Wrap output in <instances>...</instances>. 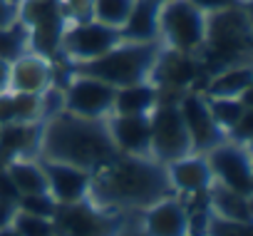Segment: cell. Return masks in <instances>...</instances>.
<instances>
[{
  "label": "cell",
  "mask_w": 253,
  "mask_h": 236,
  "mask_svg": "<svg viewBox=\"0 0 253 236\" xmlns=\"http://www.w3.org/2000/svg\"><path fill=\"white\" fill-rule=\"evenodd\" d=\"M206 43V15L189 0H167L159 5V45L199 55Z\"/></svg>",
  "instance_id": "277c9868"
},
{
  "label": "cell",
  "mask_w": 253,
  "mask_h": 236,
  "mask_svg": "<svg viewBox=\"0 0 253 236\" xmlns=\"http://www.w3.org/2000/svg\"><path fill=\"white\" fill-rule=\"evenodd\" d=\"M251 85H253V65L238 62L206 75L199 92L206 97H248Z\"/></svg>",
  "instance_id": "e0dca14e"
},
{
  "label": "cell",
  "mask_w": 253,
  "mask_h": 236,
  "mask_svg": "<svg viewBox=\"0 0 253 236\" xmlns=\"http://www.w3.org/2000/svg\"><path fill=\"white\" fill-rule=\"evenodd\" d=\"M152 140H149V157L159 164H169L194 154L191 137L181 120V112L176 102H159L152 114Z\"/></svg>",
  "instance_id": "52a82bcc"
},
{
  "label": "cell",
  "mask_w": 253,
  "mask_h": 236,
  "mask_svg": "<svg viewBox=\"0 0 253 236\" xmlns=\"http://www.w3.org/2000/svg\"><path fill=\"white\" fill-rule=\"evenodd\" d=\"M38 162L47 179V194L57 204H72V201H82L89 196V184H92L89 172L65 164V162L42 159V157H38Z\"/></svg>",
  "instance_id": "4fadbf2b"
},
{
  "label": "cell",
  "mask_w": 253,
  "mask_h": 236,
  "mask_svg": "<svg viewBox=\"0 0 253 236\" xmlns=\"http://www.w3.org/2000/svg\"><path fill=\"white\" fill-rule=\"evenodd\" d=\"M18 122H45L42 94H28L13 90L0 92V127Z\"/></svg>",
  "instance_id": "ac0fdd59"
},
{
  "label": "cell",
  "mask_w": 253,
  "mask_h": 236,
  "mask_svg": "<svg viewBox=\"0 0 253 236\" xmlns=\"http://www.w3.org/2000/svg\"><path fill=\"white\" fill-rule=\"evenodd\" d=\"M176 104H179V112H181V120L186 125V132L191 137L194 154H206L211 147H216L218 142L226 140V132L216 125L213 114L209 109V102L199 90L184 92Z\"/></svg>",
  "instance_id": "8fae6325"
},
{
  "label": "cell",
  "mask_w": 253,
  "mask_h": 236,
  "mask_svg": "<svg viewBox=\"0 0 253 236\" xmlns=\"http://www.w3.org/2000/svg\"><path fill=\"white\" fill-rule=\"evenodd\" d=\"M206 102H209V109L213 114L216 125L226 132V137H228V130L241 120V114L248 107H253L251 104V94L248 97H206Z\"/></svg>",
  "instance_id": "cb8c5ba5"
},
{
  "label": "cell",
  "mask_w": 253,
  "mask_h": 236,
  "mask_svg": "<svg viewBox=\"0 0 253 236\" xmlns=\"http://www.w3.org/2000/svg\"><path fill=\"white\" fill-rule=\"evenodd\" d=\"M226 140L238 142V144H251V140H253V107H248L241 114V120L228 130V137Z\"/></svg>",
  "instance_id": "f1b7e54d"
},
{
  "label": "cell",
  "mask_w": 253,
  "mask_h": 236,
  "mask_svg": "<svg viewBox=\"0 0 253 236\" xmlns=\"http://www.w3.org/2000/svg\"><path fill=\"white\" fill-rule=\"evenodd\" d=\"M8 80H10V62L0 60V92L8 90Z\"/></svg>",
  "instance_id": "836d02e7"
},
{
  "label": "cell",
  "mask_w": 253,
  "mask_h": 236,
  "mask_svg": "<svg viewBox=\"0 0 253 236\" xmlns=\"http://www.w3.org/2000/svg\"><path fill=\"white\" fill-rule=\"evenodd\" d=\"M18 20L28 28L30 50L47 57H57L60 35L67 25L62 0H20Z\"/></svg>",
  "instance_id": "ba28073f"
},
{
  "label": "cell",
  "mask_w": 253,
  "mask_h": 236,
  "mask_svg": "<svg viewBox=\"0 0 253 236\" xmlns=\"http://www.w3.org/2000/svg\"><path fill=\"white\" fill-rule=\"evenodd\" d=\"M206 236H253V226L243 224V221H231V219H221L216 214H209Z\"/></svg>",
  "instance_id": "83f0119b"
},
{
  "label": "cell",
  "mask_w": 253,
  "mask_h": 236,
  "mask_svg": "<svg viewBox=\"0 0 253 236\" xmlns=\"http://www.w3.org/2000/svg\"><path fill=\"white\" fill-rule=\"evenodd\" d=\"M107 130L119 154L149 157V140H152L149 114H109Z\"/></svg>",
  "instance_id": "5bb4252c"
},
{
  "label": "cell",
  "mask_w": 253,
  "mask_h": 236,
  "mask_svg": "<svg viewBox=\"0 0 253 236\" xmlns=\"http://www.w3.org/2000/svg\"><path fill=\"white\" fill-rule=\"evenodd\" d=\"M55 236H122L124 221L112 211L92 199L57 204L52 216Z\"/></svg>",
  "instance_id": "8992f818"
},
{
  "label": "cell",
  "mask_w": 253,
  "mask_h": 236,
  "mask_svg": "<svg viewBox=\"0 0 253 236\" xmlns=\"http://www.w3.org/2000/svg\"><path fill=\"white\" fill-rule=\"evenodd\" d=\"M15 206L23 214L42 216V219H52L57 211V201L50 194H23V196H18Z\"/></svg>",
  "instance_id": "484cf974"
},
{
  "label": "cell",
  "mask_w": 253,
  "mask_h": 236,
  "mask_svg": "<svg viewBox=\"0 0 253 236\" xmlns=\"http://www.w3.org/2000/svg\"><path fill=\"white\" fill-rule=\"evenodd\" d=\"M119 35L129 43H159V5L152 0H137Z\"/></svg>",
  "instance_id": "44dd1931"
},
{
  "label": "cell",
  "mask_w": 253,
  "mask_h": 236,
  "mask_svg": "<svg viewBox=\"0 0 253 236\" xmlns=\"http://www.w3.org/2000/svg\"><path fill=\"white\" fill-rule=\"evenodd\" d=\"M18 189H15V184L10 182V177H8V172L5 169H0V199L3 201H18Z\"/></svg>",
  "instance_id": "1f68e13d"
},
{
  "label": "cell",
  "mask_w": 253,
  "mask_h": 236,
  "mask_svg": "<svg viewBox=\"0 0 253 236\" xmlns=\"http://www.w3.org/2000/svg\"><path fill=\"white\" fill-rule=\"evenodd\" d=\"M117 43H122V35L114 28H107L92 18L67 20V25L60 35L57 55L65 57L70 67H77V65H84V62L104 55Z\"/></svg>",
  "instance_id": "5b68a950"
},
{
  "label": "cell",
  "mask_w": 253,
  "mask_h": 236,
  "mask_svg": "<svg viewBox=\"0 0 253 236\" xmlns=\"http://www.w3.org/2000/svg\"><path fill=\"white\" fill-rule=\"evenodd\" d=\"M134 5L137 0H89V18L107 28L122 30Z\"/></svg>",
  "instance_id": "603a6c76"
},
{
  "label": "cell",
  "mask_w": 253,
  "mask_h": 236,
  "mask_svg": "<svg viewBox=\"0 0 253 236\" xmlns=\"http://www.w3.org/2000/svg\"><path fill=\"white\" fill-rule=\"evenodd\" d=\"M206 201H209V211L221 219L243 221V224L253 221V206H251L248 194H241L218 182H211V187L206 189Z\"/></svg>",
  "instance_id": "d6986e66"
},
{
  "label": "cell",
  "mask_w": 253,
  "mask_h": 236,
  "mask_svg": "<svg viewBox=\"0 0 253 236\" xmlns=\"http://www.w3.org/2000/svg\"><path fill=\"white\" fill-rule=\"evenodd\" d=\"M194 8H199L204 15H211V13H218V10H226V8H236V5H248L251 0H189Z\"/></svg>",
  "instance_id": "f546056e"
},
{
  "label": "cell",
  "mask_w": 253,
  "mask_h": 236,
  "mask_svg": "<svg viewBox=\"0 0 253 236\" xmlns=\"http://www.w3.org/2000/svg\"><path fill=\"white\" fill-rule=\"evenodd\" d=\"M13 226H15V231H18L20 236H55V224H52V219L23 214V211L15 214Z\"/></svg>",
  "instance_id": "4316f807"
},
{
  "label": "cell",
  "mask_w": 253,
  "mask_h": 236,
  "mask_svg": "<svg viewBox=\"0 0 253 236\" xmlns=\"http://www.w3.org/2000/svg\"><path fill=\"white\" fill-rule=\"evenodd\" d=\"M0 236H20V234H18L15 226L10 224V226H5V229H0Z\"/></svg>",
  "instance_id": "e575fe53"
},
{
  "label": "cell",
  "mask_w": 253,
  "mask_h": 236,
  "mask_svg": "<svg viewBox=\"0 0 253 236\" xmlns=\"http://www.w3.org/2000/svg\"><path fill=\"white\" fill-rule=\"evenodd\" d=\"M28 50H30V35H28V28L20 20L13 23V25L0 28V60L13 62L15 57H20Z\"/></svg>",
  "instance_id": "d4e9b609"
},
{
  "label": "cell",
  "mask_w": 253,
  "mask_h": 236,
  "mask_svg": "<svg viewBox=\"0 0 253 236\" xmlns=\"http://www.w3.org/2000/svg\"><path fill=\"white\" fill-rule=\"evenodd\" d=\"M15 214H18L15 201H3V199H0V229L10 226L13 219H15Z\"/></svg>",
  "instance_id": "d6a6232c"
},
{
  "label": "cell",
  "mask_w": 253,
  "mask_h": 236,
  "mask_svg": "<svg viewBox=\"0 0 253 236\" xmlns=\"http://www.w3.org/2000/svg\"><path fill=\"white\" fill-rule=\"evenodd\" d=\"M174 189L167 177V167L152 157H129L117 154L107 167L92 174L89 196L104 209L117 206H139L147 209L154 201L171 196Z\"/></svg>",
  "instance_id": "7a4b0ae2"
},
{
  "label": "cell",
  "mask_w": 253,
  "mask_h": 236,
  "mask_svg": "<svg viewBox=\"0 0 253 236\" xmlns=\"http://www.w3.org/2000/svg\"><path fill=\"white\" fill-rule=\"evenodd\" d=\"M117 154L119 152L109 137L107 120H87L60 109L42 122L38 154L42 159L65 162L94 174L117 159Z\"/></svg>",
  "instance_id": "6da1fadb"
},
{
  "label": "cell",
  "mask_w": 253,
  "mask_h": 236,
  "mask_svg": "<svg viewBox=\"0 0 253 236\" xmlns=\"http://www.w3.org/2000/svg\"><path fill=\"white\" fill-rule=\"evenodd\" d=\"M159 43H129V40H122L117 43L112 50H107L104 55L70 67L75 72L82 75H92L107 85L124 87V85H134V82H144L152 77L157 55H159Z\"/></svg>",
  "instance_id": "3957f363"
},
{
  "label": "cell",
  "mask_w": 253,
  "mask_h": 236,
  "mask_svg": "<svg viewBox=\"0 0 253 236\" xmlns=\"http://www.w3.org/2000/svg\"><path fill=\"white\" fill-rule=\"evenodd\" d=\"M157 104H159V87L152 80H144L114 90L112 114H152Z\"/></svg>",
  "instance_id": "ffe728a7"
},
{
  "label": "cell",
  "mask_w": 253,
  "mask_h": 236,
  "mask_svg": "<svg viewBox=\"0 0 253 236\" xmlns=\"http://www.w3.org/2000/svg\"><path fill=\"white\" fill-rule=\"evenodd\" d=\"M164 167H167V177H169L174 194L196 196V194H204L213 182L209 162H206L204 154H189V157L169 162Z\"/></svg>",
  "instance_id": "2e32d148"
},
{
  "label": "cell",
  "mask_w": 253,
  "mask_h": 236,
  "mask_svg": "<svg viewBox=\"0 0 253 236\" xmlns=\"http://www.w3.org/2000/svg\"><path fill=\"white\" fill-rule=\"evenodd\" d=\"M10 182L15 184L18 194H47V179L45 172L38 162V157H28V159H13L5 167Z\"/></svg>",
  "instance_id": "7402d4cb"
},
{
  "label": "cell",
  "mask_w": 253,
  "mask_h": 236,
  "mask_svg": "<svg viewBox=\"0 0 253 236\" xmlns=\"http://www.w3.org/2000/svg\"><path fill=\"white\" fill-rule=\"evenodd\" d=\"M152 3H157V5H162V3H167V0H152Z\"/></svg>",
  "instance_id": "d590c367"
},
{
  "label": "cell",
  "mask_w": 253,
  "mask_h": 236,
  "mask_svg": "<svg viewBox=\"0 0 253 236\" xmlns=\"http://www.w3.org/2000/svg\"><path fill=\"white\" fill-rule=\"evenodd\" d=\"M55 85V62L47 55H40L35 50L23 52L10 62V80L8 90L13 92H28V94H42Z\"/></svg>",
  "instance_id": "7c38bea8"
},
{
  "label": "cell",
  "mask_w": 253,
  "mask_h": 236,
  "mask_svg": "<svg viewBox=\"0 0 253 236\" xmlns=\"http://www.w3.org/2000/svg\"><path fill=\"white\" fill-rule=\"evenodd\" d=\"M142 236H189V209L184 199L171 194L147 206Z\"/></svg>",
  "instance_id": "9a60e30c"
},
{
  "label": "cell",
  "mask_w": 253,
  "mask_h": 236,
  "mask_svg": "<svg viewBox=\"0 0 253 236\" xmlns=\"http://www.w3.org/2000/svg\"><path fill=\"white\" fill-rule=\"evenodd\" d=\"M62 87V109L87 120H107L112 114L114 102V87L92 77L70 70Z\"/></svg>",
  "instance_id": "9c48e42d"
},
{
  "label": "cell",
  "mask_w": 253,
  "mask_h": 236,
  "mask_svg": "<svg viewBox=\"0 0 253 236\" xmlns=\"http://www.w3.org/2000/svg\"><path fill=\"white\" fill-rule=\"evenodd\" d=\"M18 8L20 0H0V28L18 23Z\"/></svg>",
  "instance_id": "4dcf8cb0"
},
{
  "label": "cell",
  "mask_w": 253,
  "mask_h": 236,
  "mask_svg": "<svg viewBox=\"0 0 253 236\" xmlns=\"http://www.w3.org/2000/svg\"><path fill=\"white\" fill-rule=\"evenodd\" d=\"M209 169L213 182L241 191V194H253V169H251V144H238L231 140L218 142L211 147L206 154Z\"/></svg>",
  "instance_id": "30bf717a"
}]
</instances>
